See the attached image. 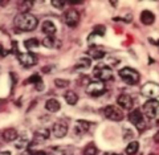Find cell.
I'll return each mask as SVG.
<instances>
[{"instance_id":"obj_31","label":"cell","mask_w":159,"mask_h":155,"mask_svg":"<svg viewBox=\"0 0 159 155\" xmlns=\"http://www.w3.org/2000/svg\"><path fill=\"white\" fill-rule=\"evenodd\" d=\"M49 155H65V151L61 150V148H58V147H52Z\"/></svg>"},{"instance_id":"obj_15","label":"cell","mask_w":159,"mask_h":155,"mask_svg":"<svg viewBox=\"0 0 159 155\" xmlns=\"http://www.w3.org/2000/svg\"><path fill=\"white\" fill-rule=\"evenodd\" d=\"M17 138H19V134L16 131V129L9 127V129H6L3 131V141H6V142H13V141H16Z\"/></svg>"},{"instance_id":"obj_4","label":"cell","mask_w":159,"mask_h":155,"mask_svg":"<svg viewBox=\"0 0 159 155\" xmlns=\"http://www.w3.org/2000/svg\"><path fill=\"white\" fill-rule=\"evenodd\" d=\"M119 77H121L126 84L134 85L139 81V73L135 71V69L131 68H123L119 71Z\"/></svg>"},{"instance_id":"obj_6","label":"cell","mask_w":159,"mask_h":155,"mask_svg":"<svg viewBox=\"0 0 159 155\" xmlns=\"http://www.w3.org/2000/svg\"><path fill=\"white\" fill-rule=\"evenodd\" d=\"M105 90H106V88L102 81H92V82H89L86 86V93L92 97L101 96V94L105 93Z\"/></svg>"},{"instance_id":"obj_35","label":"cell","mask_w":159,"mask_h":155,"mask_svg":"<svg viewBox=\"0 0 159 155\" xmlns=\"http://www.w3.org/2000/svg\"><path fill=\"white\" fill-rule=\"evenodd\" d=\"M0 155H11V153H9V151H2V154H0Z\"/></svg>"},{"instance_id":"obj_26","label":"cell","mask_w":159,"mask_h":155,"mask_svg":"<svg viewBox=\"0 0 159 155\" xmlns=\"http://www.w3.org/2000/svg\"><path fill=\"white\" fill-rule=\"evenodd\" d=\"M24 45H25V48H28V49H33V48H37L40 45V41L37 39H29L27 41H24Z\"/></svg>"},{"instance_id":"obj_13","label":"cell","mask_w":159,"mask_h":155,"mask_svg":"<svg viewBox=\"0 0 159 155\" xmlns=\"http://www.w3.org/2000/svg\"><path fill=\"white\" fill-rule=\"evenodd\" d=\"M117 103L121 109L130 110L133 107V98L129 96V94H121V96L117 98Z\"/></svg>"},{"instance_id":"obj_28","label":"cell","mask_w":159,"mask_h":155,"mask_svg":"<svg viewBox=\"0 0 159 155\" xmlns=\"http://www.w3.org/2000/svg\"><path fill=\"white\" fill-rule=\"evenodd\" d=\"M84 155H97V147L94 146L93 143L88 144V146L84 148Z\"/></svg>"},{"instance_id":"obj_25","label":"cell","mask_w":159,"mask_h":155,"mask_svg":"<svg viewBox=\"0 0 159 155\" xmlns=\"http://www.w3.org/2000/svg\"><path fill=\"white\" fill-rule=\"evenodd\" d=\"M92 64V60L90 58H81L80 61L77 62V65L74 66V69H88Z\"/></svg>"},{"instance_id":"obj_30","label":"cell","mask_w":159,"mask_h":155,"mask_svg":"<svg viewBox=\"0 0 159 155\" xmlns=\"http://www.w3.org/2000/svg\"><path fill=\"white\" fill-rule=\"evenodd\" d=\"M54 85H56L57 88H65L69 85V81L68 80H62V78H56L54 80Z\"/></svg>"},{"instance_id":"obj_12","label":"cell","mask_w":159,"mask_h":155,"mask_svg":"<svg viewBox=\"0 0 159 155\" xmlns=\"http://www.w3.org/2000/svg\"><path fill=\"white\" fill-rule=\"evenodd\" d=\"M49 134H51V131L47 127L37 129L33 134V143H44L49 138Z\"/></svg>"},{"instance_id":"obj_1","label":"cell","mask_w":159,"mask_h":155,"mask_svg":"<svg viewBox=\"0 0 159 155\" xmlns=\"http://www.w3.org/2000/svg\"><path fill=\"white\" fill-rule=\"evenodd\" d=\"M13 23H15V27H16L19 31H24V32L33 31V29L37 27V19L31 13L17 15V16L15 17Z\"/></svg>"},{"instance_id":"obj_11","label":"cell","mask_w":159,"mask_h":155,"mask_svg":"<svg viewBox=\"0 0 159 155\" xmlns=\"http://www.w3.org/2000/svg\"><path fill=\"white\" fill-rule=\"evenodd\" d=\"M68 133V123L66 121H64V119H61V121H58L53 125V134L56 138H64L66 135Z\"/></svg>"},{"instance_id":"obj_33","label":"cell","mask_w":159,"mask_h":155,"mask_svg":"<svg viewBox=\"0 0 159 155\" xmlns=\"http://www.w3.org/2000/svg\"><path fill=\"white\" fill-rule=\"evenodd\" d=\"M154 141H155L157 143H159V131L155 134V135H154Z\"/></svg>"},{"instance_id":"obj_21","label":"cell","mask_w":159,"mask_h":155,"mask_svg":"<svg viewBox=\"0 0 159 155\" xmlns=\"http://www.w3.org/2000/svg\"><path fill=\"white\" fill-rule=\"evenodd\" d=\"M88 54L90 56V58H94V60H99L105 56V52L101 51V49H97V48H90L88 51Z\"/></svg>"},{"instance_id":"obj_32","label":"cell","mask_w":159,"mask_h":155,"mask_svg":"<svg viewBox=\"0 0 159 155\" xmlns=\"http://www.w3.org/2000/svg\"><path fill=\"white\" fill-rule=\"evenodd\" d=\"M65 2H57V0H53L52 2V6L53 7H56V8H64L65 7Z\"/></svg>"},{"instance_id":"obj_20","label":"cell","mask_w":159,"mask_h":155,"mask_svg":"<svg viewBox=\"0 0 159 155\" xmlns=\"http://www.w3.org/2000/svg\"><path fill=\"white\" fill-rule=\"evenodd\" d=\"M41 44L45 48H57V47H60V41H57V40L54 37H52V36H47L41 41Z\"/></svg>"},{"instance_id":"obj_34","label":"cell","mask_w":159,"mask_h":155,"mask_svg":"<svg viewBox=\"0 0 159 155\" xmlns=\"http://www.w3.org/2000/svg\"><path fill=\"white\" fill-rule=\"evenodd\" d=\"M32 155H47V154L44 153V151H36V153H33Z\"/></svg>"},{"instance_id":"obj_23","label":"cell","mask_w":159,"mask_h":155,"mask_svg":"<svg viewBox=\"0 0 159 155\" xmlns=\"http://www.w3.org/2000/svg\"><path fill=\"white\" fill-rule=\"evenodd\" d=\"M65 101L69 103V105H76L77 103V101H78V96L74 92H72V90H69V92H66L65 93Z\"/></svg>"},{"instance_id":"obj_16","label":"cell","mask_w":159,"mask_h":155,"mask_svg":"<svg viewBox=\"0 0 159 155\" xmlns=\"http://www.w3.org/2000/svg\"><path fill=\"white\" fill-rule=\"evenodd\" d=\"M141 21L145 24V25H151V24L155 21V16H154V13L151 11L145 9V11L141 13Z\"/></svg>"},{"instance_id":"obj_19","label":"cell","mask_w":159,"mask_h":155,"mask_svg":"<svg viewBox=\"0 0 159 155\" xmlns=\"http://www.w3.org/2000/svg\"><path fill=\"white\" fill-rule=\"evenodd\" d=\"M60 107H61V105H60V102L57 101V99H48V101L45 102V109L48 110V112H51V113H56L60 110Z\"/></svg>"},{"instance_id":"obj_2","label":"cell","mask_w":159,"mask_h":155,"mask_svg":"<svg viewBox=\"0 0 159 155\" xmlns=\"http://www.w3.org/2000/svg\"><path fill=\"white\" fill-rule=\"evenodd\" d=\"M143 114L150 121H159V102L157 99H148L143 105Z\"/></svg>"},{"instance_id":"obj_5","label":"cell","mask_w":159,"mask_h":155,"mask_svg":"<svg viewBox=\"0 0 159 155\" xmlns=\"http://www.w3.org/2000/svg\"><path fill=\"white\" fill-rule=\"evenodd\" d=\"M129 121H130L134 126H135L139 131H143L146 129V122H145V118H143V114L141 113V110H133V112L129 114Z\"/></svg>"},{"instance_id":"obj_10","label":"cell","mask_w":159,"mask_h":155,"mask_svg":"<svg viewBox=\"0 0 159 155\" xmlns=\"http://www.w3.org/2000/svg\"><path fill=\"white\" fill-rule=\"evenodd\" d=\"M17 60L25 68H31L36 64V56L33 53H17Z\"/></svg>"},{"instance_id":"obj_7","label":"cell","mask_w":159,"mask_h":155,"mask_svg":"<svg viewBox=\"0 0 159 155\" xmlns=\"http://www.w3.org/2000/svg\"><path fill=\"white\" fill-rule=\"evenodd\" d=\"M64 21H65L68 27H72V28L77 27V24L80 23V13L77 9L70 8L65 11V13H64Z\"/></svg>"},{"instance_id":"obj_9","label":"cell","mask_w":159,"mask_h":155,"mask_svg":"<svg viewBox=\"0 0 159 155\" xmlns=\"http://www.w3.org/2000/svg\"><path fill=\"white\" fill-rule=\"evenodd\" d=\"M142 94H145L146 97L155 99L159 97V85L155 82H147L142 86Z\"/></svg>"},{"instance_id":"obj_18","label":"cell","mask_w":159,"mask_h":155,"mask_svg":"<svg viewBox=\"0 0 159 155\" xmlns=\"http://www.w3.org/2000/svg\"><path fill=\"white\" fill-rule=\"evenodd\" d=\"M27 84H34L36 85V89L37 90H43L44 89V85H43V80L40 77V74H33L28 80H25V85Z\"/></svg>"},{"instance_id":"obj_29","label":"cell","mask_w":159,"mask_h":155,"mask_svg":"<svg viewBox=\"0 0 159 155\" xmlns=\"http://www.w3.org/2000/svg\"><path fill=\"white\" fill-rule=\"evenodd\" d=\"M105 27L103 25H97V27H94V29H93V34L94 36H103V34H105Z\"/></svg>"},{"instance_id":"obj_37","label":"cell","mask_w":159,"mask_h":155,"mask_svg":"<svg viewBox=\"0 0 159 155\" xmlns=\"http://www.w3.org/2000/svg\"><path fill=\"white\" fill-rule=\"evenodd\" d=\"M150 155H157V154H150Z\"/></svg>"},{"instance_id":"obj_22","label":"cell","mask_w":159,"mask_h":155,"mask_svg":"<svg viewBox=\"0 0 159 155\" xmlns=\"http://www.w3.org/2000/svg\"><path fill=\"white\" fill-rule=\"evenodd\" d=\"M28 144H29L28 138L25 135H20L16 139V143H15V146H16V148H19V150H23V148H27Z\"/></svg>"},{"instance_id":"obj_36","label":"cell","mask_w":159,"mask_h":155,"mask_svg":"<svg viewBox=\"0 0 159 155\" xmlns=\"http://www.w3.org/2000/svg\"><path fill=\"white\" fill-rule=\"evenodd\" d=\"M103 155H117V154H114V153H105Z\"/></svg>"},{"instance_id":"obj_27","label":"cell","mask_w":159,"mask_h":155,"mask_svg":"<svg viewBox=\"0 0 159 155\" xmlns=\"http://www.w3.org/2000/svg\"><path fill=\"white\" fill-rule=\"evenodd\" d=\"M32 6H33L32 2H21L20 3V6H19V9L21 11V13H29L28 11L31 9Z\"/></svg>"},{"instance_id":"obj_8","label":"cell","mask_w":159,"mask_h":155,"mask_svg":"<svg viewBox=\"0 0 159 155\" xmlns=\"http://www.w3.org/2000/svg\"><path fill=\"white\" fill-rule=\"evenodd\" d=\"M103 114H105L106 118L111 119V121H122L123 119L122 110L118 106H113V105H109V106L103 109Z\"/></svg>"},{"instance_id":"obj_24","label":"cell","mask_w":159,"mask_h":155,"mask_svg":"<svg viewBox=\"0 0 159 155\" xmlns=\"http://www.w3.org/2000/svg\"><path fill=\"white\" fill-rule=\"evenodd\" d=\"M138 148H139V143L137 141H133L127 144V147H126V154L127 155H135L137 151H138Z\"/></svg>"},{"instance_id":"obj_3","label":"cell","mask_w":159,"mask_h":155,"mask_svg":"<svg viewBox=\"0 0 159 155\" xmlns=\"http://www.w3.org/2000/svg\"><path fill=\"white\" fill-rule=\"evenodd\" d=\"M93 76L94 78H97V81H109L111 80L113 74H111V69L105 64H98L96 68L93 69Z\"/></svg>"},{"instance_id":"obj_14","label":"cell","mask_w":159,"mask_h":155,"mask_svg":"<svg viewBox=\"0 0 159 155\" xmlns=\"http://www.w3.org/2000/svg\"><path fill=\"white\" fill-rule=\"evenodd\" d=\"M90 130V123L86 121H77L76 126H74V134L76 135H84Z\"/></svg>"},{"instance_id":"obj_17","label":"cell","mask_w":159,"mask_h":155,"mask_svg":"<svg viewBox=\"0 0 159 155\" xmlns=\"http://www.w3.org/2000/svg\"><path fill=\"white\" fill-rule=\"evenodd\" d=\"M41 29H43V32L45 33V34H48V36H54V33H56V25L52 23V21H49V20H47V21H44V24H43V27H41Z\"/></svg>"}]
</instances>
